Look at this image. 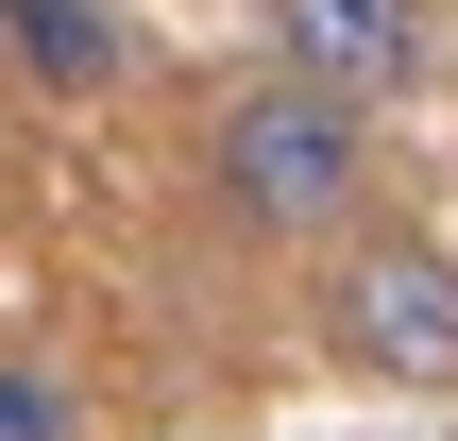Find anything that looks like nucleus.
I'll use <instances>...</instances> for the list:
<instances>
[{"label":"nucleus","mask_w":458,"mask_h":441,"mask_svg":"<svg viewBox=\"0 0 458 441\" xmlns=\"http://www.w3.org/2000/svg\"><path fill=\"white\" fill-rule=\"evenodd\" d=\"M204 204L238 238H340L374 204V102L306 85V68H255L204 102Z\"/></svg>","instance_id":"f257e3e1"},{"label":"nucleus","mask_w":458,"mask_h":441,"mask_svg":"<svg viewBox=\"0 0 458 441\" xmlns=\"http://www.w3.org/2000/svg\"><path fill=\"white\" fill-rule=\"evenodd\" d=\"M323 340L357 391H458V255L408 221H340V272H323Z\"/></svg>","instance_id":"f03ea898"},{"label":"nucleus","mask_w":458,"mask_h":441,"mask_svg":"<svg viewBox=\"0 0 458 441\" xmlns=\"http://www.w3.org/2000/svg\"><path fill=\"white\" fill-rule=\"evenodd\" d=\"M272 68H306V85H340V102L391 119L442 68V0H272Z\"/></svg>","instance_id":"7ed1b4c3"},{"label":"nucleus","mask_w":458,"mask_h":441,"mask_svg":"<svg viewBox=\"0 0 458 441\" xmlns=\"http://www.w3.org/2000/svg\"><path fill=\"white\" fill-rule=\"evenodd\" d=\"M0 68L51 85V102H102V85L153 68V34H136L119 0H0Z\"/></svg>","instance_id":"20e7f679"},{"label":"nucleus","mask_w":458,"mask_h":441,"mask_svg":"<svg viewBox=\"0 0 458 441\" xmlns=\"http://www.w3.org/2000/svg\"><path fill=\"white\" fill-rule=\"evenodd\" d=\"M85 425H102V408H85L51 357H0V441H85Z\"/></svg>","instance_id":"39448f33"}]
</instances>
